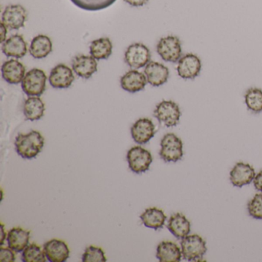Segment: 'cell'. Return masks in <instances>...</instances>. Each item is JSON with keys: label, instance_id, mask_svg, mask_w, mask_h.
I'll list each match as a JSON object with an SVG mask.
<instances>
[{"label": "cell", "instance_id": "29", "mask_svg": "<svg viewBox=\"0 0 262 262\" xmlns=\"http://www.w3.org/2000/svg\"><path fill=\"white\" fill-rule=\"evenodd\" d=\"M24 262H46L47 260L44 250L36 244H30L23 251Z\"/></svg>", "mask_w": 262, "mask_h": 262}, {"label": "cell", "instance_id": "5", "mask_svg": "<svg viewBox=\"0 0 262 262\" xmlns=\"http://www.w3.org/2000/svg\"><path fill=\"white\" fill-rule=\"evenodd\" d=\"M47 75L39 69H33L22 81V89L29 96H40L47 88Z\"/></svg>", "mask_w": 262, "mask_h": 262}, {"label": "cell", "instance_id": "15", "mask_svg": "<svg viewBox=\"0 0 262 262\" xmlns=\"http://www.w3.org/2000/svg\"><path fill=\"white\" fill-rule=\"evenodd\" d=\"M1 71L4 80L13 85L22 82L26 76L25 67L16 59H11L4 62Z\"/></svg>", "mask_w": 262, "mask_h": 262}, {"label": "cell", "instance_id": "19", "mask_svg": "<svg viewBox=\"0 0 262 262\" xmlns=\"http://www.w3.org/2000/svg\"><path fill=\"white\" fill-rule=\"evenodd\" d=\"M98 64L93 56L80 55L75 58L73 62V70L79 77L88 79L97 72Z\"/></svg>", "mask_w": 262, "mask_h": 262}, {"label": "cell", "instance_id": "36", "mask_svg": "<svg viewBox=\"0 0 262 262\" xmlns=\"http://www.w3.org/2000/svg\"><path fill=\"white\" fill-rule=\"evenodd\" d=\"M1 232H2V237H1V246H4V242L7 240V233L4 229V225L1 224Z\"/></svg>", "mask_w": 262, "mask_h": 262}, {"label": "cell", "instance_id": "23", "mask_svg": "<svg viewBox=\"0 0 262 262\" xmlns=\"http://www.w3.org/2000/svg\"><path fill=\"white\" fill-rule=\"evenodd\" d=\"M53 50L51 39L45 35H38L33 38L30 45V55L35 59H43L50 54Z\"/></svg>", "mask_w": 262, "mask_h": 262}, {"label": "cell", "instance_id": "30", "mask_svg": "<svg viewBox=\"0 0 262 262\" xmlns=\"http://www.w3.org/2000/svg\"><path fill=\"white\" fill-rule=\"evenodd\" d=\"M82 260L83 262H105L107 258L102 248L91 245L85 248Z\"/></svg>", "mask_w": 262, "mask_h": 262}, {"label": "cell", "instance_id": "2", "mask_svg": "<svg viewBox=\"0 0 262 262\" xmlns=\"http://www.w3.org/2000/svg\"><path fill=\"white\" fill-rule=\"evenodd\" d=\"M159 156L165 162H176L183 157V143L174 133L165 135L161 140Z\"/></svg>", "mask_w": 262, "mask_h": 262}, {"label": "cell", "instance_id": "12", "mask_svg": "<svg viewBox=\"0 0 262 262\" xmlns=\"http://www.w3.org/2000/svg\"><path fill=\"white\" fill-rule=\"evenodd\" d=\"M44 252L50 262H65L70 257V248L63 241L52 239L43 245Z\"/></svg>", "mask_w": 262, "mask_h": 262}, {"label": "cell", "instance_id": "4", "mask_svg": "<svg viewBox=\"0 0 262 262\" xmlns=\"http://www.w3.org/2000/svg\"><path fill=\"white\" fill-rule=\"evenodd\" d=\"M154 116L159 122L169 128L179 124L182 113L177 103L171 100H163L156 105Z\"/></svg>", "mask_w": 262, "mask_h": 262}, {"label": "cell", "instance_id": "31", "mask_svg": "<svg viewBox=\"0 0 262 262\" xmlns=\"http://www.w3.org/2000/svg\"><path fill=\"white\" fill-rule=\"evenodd\" d=\"M248 211L251 217L262 220V193L256 194L248 202Z\"/></svg>", "mask_w": 262, "mask_h": 262}, {"label": "cell", "instance_id": "16", "mask_svg": "<svg viewBox=\"0 0 262 262\" xmlns=\"http://www.w3.org/2000/svg\"><path fill=\"white\" fill-rule=\"evenodd\" d=\"M145 74L150 85L155 87L161 86L168 81L169 70L163 64L150 62L145 67Z\"/></svg>", "mask_w": 262, "mask_h": 262}, {"label": "cell", "instance_id": "21", "mask_svg": "<svg viewBox=\"0 0 262 262\" xmlns=\"http://www.w3.org/2000/svg\"><path fill=\"white\" fill-rule=\"evenodd\" d=\"M156 257L161 262H179L182 260V250L174 242H162L158 245Z\"/></svg>", "mask_w": 262, "mask_h": 262}, {"label": "cell", "instance_id": "9", "mask_svg": "<svg viewBox=\"0 0 262 262\" xmlns=\"http://www.w3.org/2000/svg\"><path fill=\"white\" fill-rule=\"evenodd\" d=\"M202 61L197 55L188 53L178 61L177 72L184 79H194L200 74Z\"/></svg>", "mask_w": 262, "mask_h": 262}, {"label": "cell", "instance_id": "24", "mask_svg": "<svg viewBox=\"0 0 262 262\" xmlns=\"http://www.w3.org/2000/svg\"><path fill=\"white\" fill-rule=\"evenodd\" d=\"M141 220L147 228L158 230L163 228L167 217L162 210L157 208H149L140 215Z\"/></svg>", "mask_w": 262, "mask_h": 262}, {"label": "cell", "instance_id": "35", "mask_svg": "<svg viewBox=\"0 0 262 262\" xmlns=\"http://www.w3.org/2000/svg\"><path fill=\"white\" fill-rule=\"evenodd\" d=\"M1 42L4 43L7 39H6V36H7V27H5L4 24H1Z\"/></svg>", "mask_w": 262, "mask_h": 262}, {"label": "cell", "instance_id": "7", "mask_svg": "<svg viewBox=\"0 0 262 262\" xmlns=\"http://www.w3.org/2000/svg\"><path fill=\"white\" fill-rule=\"evenodd\" d=\"M127 161L132 171L141 174L149 169L152 162V156L150 151L142 147L135 146L128 150Z\"/></svg>", "mask_w": 262, "mask_h": 262}, {"label": "cell", "instance_id": "17", "mask_svg": "<svg viewBox=\"0 0 262 262\" xmlns=\"http://www.w3.org/2000/svg\"><path fill=\"white\" fill-rule=\"evenodd\" d=\"M147 78L137 70H131L125 73L120 79L121 86L125 91L136 93L142 91L146 85Z\"/></svg>", "mask_w": 262, "mask_h": 262}, {"label": "cell", "instance_id": "25", "mask_svg": "<svg viewBox=\"0 0 262 262\" xmlns=\"http://www.w3.org/2000/svg\"><path fill=\"white\" fill-rule=\"evenodd\" d=\"M45 110V104L39 96H30L24 102V116L28 120H39L43 117Z\"/></svg>", "mask_w": 262, "mask_h": 262}, {"label": "cell", "instance_id": "27", "mask_svg": "<svg viewBox=\"0 0 262 262\" xmlns=\"http://www.w3.org/2000/svg\"><path fill=\"white\" fill-rule=\"evenodd\" d=\"M116 0H71L79 8L86 11H99L113 5Z\"/></svg>", "mask_w": 262, "mask_h": 262}, {"label": "cell", "instance_id": "32", "mask_svg": "<svg viewBox=\"0 0 262 262\" xmlns=\"http://www.w3.org/2000/svg\"><path fill=\"white\" fill-rule=\"evenodd\" d=\"M16 251H13L10 248H4L1 246L0 248V261L13 262L16 260Z\"/></svg>", "mask_w": 262, "mask_h": 262}, {"label": "cell", "instance_id": "13", "mask_svg": "<svg viewBox=\"0 0 262 262\" xmlns=\"http://www.w3.org/2000/svg\"><path fill=\"white\" fill-rule=\"evenodd\" d=\"M49 80L53 88L67 89L71 86L75 77L70 67L64 64H59L51 70Z\"/></svg>", "mask_w": 262, "mask_h": 262}, {"label": "cell", "instance_id": "14", "mask_svg": "<svg viewBox=\"0 0 262 262\" xmlns=\"http://www.w3.org/2000/svg\"><path fill=\"white\" fill-rule=\"evenodd\" d=\"M255 177V171L249 164L238 162L236 164L231 172L230 181L234 186L242 188L244 185H249Z\"/></svg>", "mask_w": 262, "mask_h": 262}, {"label": "cell", "instance_id": "8", "mask_svg": "<svg viewBox=\"0 0 262 262\" xmlns=\"http://www.w3.org/2000/svg\"><path fill=\"white\" fill-rule=\"evenodd\" d=\"M151 60L149 49L142 43H133L125 53V62L131 68L140 69L146 67Z\"/></svg>", "mask_w": 262, "mask_h": 262}, {"label": "cell", "instance_id": "33", "mask_svg": "<svg viewBox=\"0 0 262 262\" xmlns=\"http://www.w3.org/2000/svg\"><path fill=\"white\" fill-rule=\"evenodd\" d=\"M254 185L257 191H261L262 193V170L259 171L254 179Z\"/></svg>", "mask_w": 262, "mask_h": 262}, {"label": "cell", "instance_id": "22", "mask_svg": "<svg viewBox=\"0 0 262 262\" xmlns=\"http://www.w3.org/2000/svg\"><path fill=\"white\" fill-rule=\"evenodd\" d=\"M167 228L174 237L182 239L191 231V223L184 214L176 213L170 217Z\"/></svg>", "mask_w": 262, "mask_h": 262}, {"label": "cell", "instance_id": "6", "mask_svg": "<svg viewBox=\"0 0 262 262\" xmlns=\"http://www.w3.org/2000/svg\"><path fill=\"white\" fill-rule=\"evenodd\" d=\"M156 50L158 54L165 62H177L182 57V43L177 36L162 38L158 42Z\"/></svg>", "mask_w": 262, "mask_h": 262}, {"label": "cell", "instance_id": "20", "mask_svg": "<svg viewBox=\"0 0 262 262\" xmlns=\"http://www.w3.org/2000/svg\"><path fill=\"white\" fill-rule=\"evenodd\" d=\"M30 231L16 227L12 228L7 234V245L16 252H23L30 243Z\"/></svg>", "mask_w": 262, "mask_h": 262}, {"label": "cell", "instance_id": "10", "mask_svg": "<svg viewBox=\"0 0 262 262\" xmlns=\"http://www.w3.org/2000/svg\"><path fill=\"white\" fill-rule=\"evenodd\" d=\"M27 16L28 13L22 6L10 5L3 13L2 24L10 30H19L25 25Z\"/></svg>", "mask_w": 262, "mask_h": 262}, {"label": "cell", "instance_id": "11", "mask_svg": "<svg viewBox=\"0 0 262 262\" xmlns=\"http://www.w3.org/2000/svg\"><path fill=\"white\" fill-rule=\"evenodd\" d=\"M156 134V126L152 121L142 118L136 121L131 128V135L136 143L143 145L149 142Z\"/></svg>", "mask_w": 262, "mask_h": 262}, {"label": "cell", "instance_id": "18", "mask_svg": "<svg viewBox=\"0 0 262 262\" xmlns=\"http://www.w3.org/2000/svg\"><path fill=\"white\" fill-rule=\"evenodd\" d=\"M2 51L7 57L21 59L27 53V44L20 35H14L2 43Z\"/></svg>", "mask_w": 262, "mask_h": 262}, {"label": "cell", "instance_id": "34", "mask_svg": "<svg viewBox=\"0 0 262 262\" xmlns=\"http://www.w3.org/2000/svg\"><path fill=\"white\" fill-rule=\"evenodd\" d=\"M124 1L132 7H140L148 4L149 0H124Z\"/></svg>", "mask_w": 262, "mask_h": 262}, {"label": "cell", "instance_id": "26", "mask_svg": "<svg viewBox=\"0 0 262 262\" xmlns=\"http://www.w3.org/2000/svg\"><path fill=\"white\" fill-rule=\"evenodd\" d=\"M90 54L99 60L107 59L113 53V43L108 38L102 37L91 42Z\"/></svg>", "mask_w": 262, "mask_h": 262}, {"label": "cell", "instance_id": "1", "mask_svg": "<svg viewBox=\"0 0 262 262\" xmlns=\"http://www.w3.org/2000/svg\"><path fill=\"white\" fill-rule=\"evenodd\" d=\"M45 145V139L41 133L32 130L27 134H20L16 136L15 147L16 152L23 159H32L36 158L42 151Z\"/></svg>", "mask_w": 262, "mask_h": 262}, {"label": "cell", "instance_id": "3", "mask_svg": "<svg viewBox=\"0 0 262 262\" xmlns=\"http://www.w3.org/2000/svg\"><path fill=\"white\" fill-rule=\"evenodd\" d=\"M182 257L188 261H196L206 253V242L199 234L187 235L181 242Z\"/></svg>", "mask_w": 262, "mask_h": 262}, {"label": "cell", "instance_id": "28", "mask_svg": "<svg viewBox=\"0 0 262 262\" xmlns=\"http://www.w3.org/2000/svg\"><path fill=\"white\" fill-rule=\"evenodd\" d=\"M245 104L250 111L254 113L262 112V90L258 88H251L245 96Z\"/></svg>", "mask_w": 262, "mask_h": 262}]
</instances>
